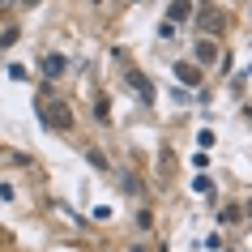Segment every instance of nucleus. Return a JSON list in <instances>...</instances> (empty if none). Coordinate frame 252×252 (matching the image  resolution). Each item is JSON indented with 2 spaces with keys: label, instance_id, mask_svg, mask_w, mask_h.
Segmentation results:
<instances>
[{
  "label": "nucleus",
  "instance_id": "1",
  "mask_svg": "<svg viewBox=\"0 0 252 252\" xmlns=\"http://www.w3.org/2000/svg\"><path fill=\"white\" fill-rule=\"evenodd\" d=\"M222 26H226L222 9H214V4H201V9H197V30H201V34H218Z\"/></svg>",
  "mask_w": 252,
  "mask_h": 252
},
{
  "label": "nucleus",
  "instance_id": "2",
  "mask_svg": "<svg viewBox=\"0 0 252 252\" xmlns=\"http://www.w3.org/2000/svg\"><path fill=\"white\" fill-rule=\"evenodd\" d=\"M43 120H47V128H73V111H68L64 103H52Z\"/></svg>",
  "mask_w": 252,
  "mask_h": 252
},
{
  "label": "nucleus",
  "instance_id": "3",
  "mask_svg": "<svg viewBox=\"0 0 252 252\" xmlns=\"http://www.w3.org/2000/svg\"><path fill=\"white\" fill-rule=\"evenodd\" d=\"M175 77L184 81V86H201V64H188V60H180V64H175Z\"/></svg>",
  "mask_w": 252,
  "mask_h": 252
},
{
  "label": "nucleus",
  "instance_id": "4",
  "mask_svg": "<svg viewBox=\"0 0 252 252\" xmlns=\"http://www.w3.org/2000/svg\"><path fill=\"white\" fill-rule=\"evenodd\" d=\"M60 73H64V56H43V77L56 81Z\"/></svg>",
  "mask_w": 252,
  "mask_h": 252
},
{
  "label": "nucleus",
  "instance_id": "5",
  "mask_svg": "<svg viewBox=\"0 0 252 252\" xmlns=\"http://www.w3.org/2000/svg\"><path fill=\"white\" fill-rule=\"evenodd\" d=\"M214 60H218V47H214L210 39L197 43V64H214Z\"/></svg>",
  "mask_w": 252,
  "mask_h": 252
},
{
  "label": "nucleus",
  "instance_id": "6",
  "mask_svg": "<svg viewBox=\"0 0 252 252\" xmlns=\"http://www.w3.org/2000/svg\"><path fill=\"white\" fill-rule=\"evenodd\" d=\"M128 81H133V90L141 94V98H146V103H150V98H154V90H150V81L141 77V73H128Z\"/></svg>",
  "mask_w": 252,
  "mask_h": 252
},
{
  "label": "nucleus",
  "instance_id": "7",
  "mask_svg": "<svg viewBox=\"0 0 252 252\" xmlns=\"http://www.w3.org/2000/svg\"><path fill=\"white\" fill-rule=\"evenodd\" d=\"M167 13H171V22H184V17L192 13V0H175V4L167 9Z\"/></svg>",
  "mask_w": 252,
  "mask_h": 252
},
{
  "label": "nucleus",
  "instance_id": "8",
  "mask_svg": "<svg viewBox=\"0 0 252 252\" xmlns=\"http://www.w3.org/2000/svg\"><path fill=\"white\" fill-rule=\"evenodd\" d=\"M218 222H239V210H235V205H226V210L218 214Z\"/></svg>",
  "mask_w": 252,
  "mask_h": 252
},
{
  "label": "nucleus",
  "instance_id": "9",
  "mask_svg": "<svg viewBox=\"0 0 252 252\" xmlns=\"http://www.w3.org/2000/svg\"><path fill=\"white\" fill-rule=\"evenodd\" d=\"M13 43H17V30L9 26V30H4V34H0V47H13Z\"/></svg>",
  "mask_w": 252,
  "mask_h": 252
},
{
  "label": "nucleus",
  "instance_id": "10",
  "mask_svg": "<svg viewBox=\"0 0 252 252\" xmlns=\"http://www.w3.org/2000/svg\"><path fill=\"white\" fill-rule=\"evenodd\" d=\"M0 4H9V0H0Z\"/></svg>",
  "mask_w": 252,
  "mask_h": 252
}]
</instances>
